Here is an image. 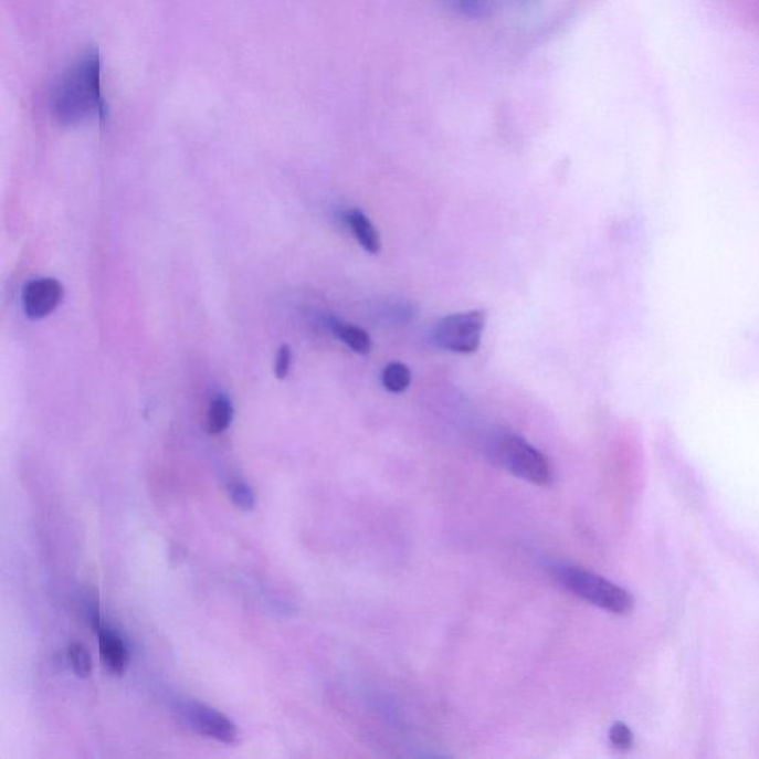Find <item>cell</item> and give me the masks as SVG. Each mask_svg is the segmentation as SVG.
I'll list each match as a JSON object with an SVG mask.
<instances>
[{
	"label": "cell",
	"instance_id": "1",
	"mask_svg": "<svg viewBox=\"0 0 759 759\" xmlns=\"http://www.w3.org/2000/svg\"><path fill=\"white\" fill-rule=\"evenodd\" d=\"M52 118L63 127H75L86 120L106 123L107 103L102 86V56L97 50L77 56L56 77L48 95Z\"/></svg>",
	"mask_w": 759,
	"mask_h": 759
},
{
	"label": "cell",
	"instance_id": "2",
	"mask_svg": "<svg viewBox=\"0 0 759 759\" xmlns=\"http://www.w3.org/2000/svg\"><path fill=\"white\" fill-rule=\"evenodd\" d=\"M555 579L562 584L572 595L589 604L609 611V613L628 615L635 609V600L623 588L614 584L613 581L595 574V572L584 570V568L558 563L552 567Z\"/></svg>",
	"mask_w": 759,
	"mask_h": 759
},
{
	"label": "cell",
	"instance_id": "3",
	"mask_svg": "<svg viewBox=\"0 0 759 759\" xmlns=\"http://www.w3.org/2000/svg\"><path fill=\"white\" fill-rule=\"evenodd\" d=\"M494 460L512 475L539 487L552 484L554 467L541 451L514 433H500L492 445Z\"/></svg>",
	"mask_w": 759,
	"mask_h": 759
},
{
	"label": "cell",
	"instance_id": "4",
	"mask_svg": "<svg viewBox=\"0 0 759 759\" xmlns=\"http://www.w3.org/2000/svg\"><path fill=\"white\" fill-rule=\"evenodd\" d=\"M487 324V312L470 310L446 316L433 329V340L441 349L455 354H474Z\"/></svg>",
	"mask_w": 759,
	"mask_h": 759
},
{
	"label": "cell",
	"instance_id": "5",
	"mask_svg": "<svg viewBox=\"0 0 759 759\" xmlns=\"http://www.w3.org/2000/svg\"><path fill=\"white\" fill-rule=\"evenodd\" d=\"M179 714L186 726L199 736L224 745H236L240 740V730L235 723L210 706L190 700L179 706Z\"/></svg>",
	"mask_w": 759,
	"mask_h": 759
},
{
	"label": "cell",
	"instance_id": "6",
	"mask_svg": "<svg viewBox=\"0 0 759 759\" xmlns=\"http://www.w3.org/2000/svg\"><path fill=\"white\" fill-rule=\"evenodd\" d=\"M63 285L52 277L29 282L23 293V307L30 319L51 315L63 301Z\"/></svg>",
	"mask_w": 759,
	"mask_h": 759
},
{
	"label": "cell",
	"instance_id": "7",
	"mask_svg": "<svg viewBox=\"0 0 759 759\" xmlns=\"http://www.w3.org/2000/svg\"><path fill=\"white\" fill-rule=\"evenodd\" d=\"M94 628L98 635L99 658H102L103 665L112 674L123 675L129 661L127 644H125L123 636L113 629L103 626L99 620L95 618Z\"/></svg>",
	"mask_w": 759,
	"mask_h": 759
},
{
	"label": "cell",
	"instance_id": "8",
	"mask_svg": "<svg viewBox=\"0 0 759 759\" xmlns=\"http://www.w3.org/2000/svg\"><path fill=\"white\" fill-rule=\"evenodd\" d=\"M346 223L349 224L359 245H361L367 253H380L381 242L379 233H377L375 224L371 223L370 219H368L363 212L358 210L347 212Z\"/></svg>",
	"mask_w": 759,
	"mask_h": 759
},
{
	"label": "cell",
	"instance_id": "9",
	"mask_svg": "<svg viewBox=\"0 0 759 759\" xmlns=\"http://www.w3.org/2000/svg\"><path fill=\"white\" fill-rule=\"evenodd\" d=\"M233 420L232 402L225 397H217L211 402L210 410L207 415V429L211 435H220L228 431L230 423Z\"/></svg>",
	"mask_w": 759,
	"mask_h": 759
},
{
	"label": "cell",
	"instance_id": "10",
	"mask_svg": "<svg viewBox=\"0 0 759 759\" xmlns=\"http://www.w3.org/2000/svg\"><path fill=\"white\" fill-rule=\"evenodd\" d=\"M333 331L336 334L338 340L345 342L347 347L359 355L370 354L371 340L370 336L363 329L355 327V325L334 323Z\"/></svg>",
	"mask_w": 759,
	"mask_h": 759
},
{
	"label": "cell",
	"instance_id": "11",
	"mask_svg": "<svg viewBox=\"0 0 759 759\" xmlns=\"http://www.w3.org/2000/svg\"><path fill=\"white\" fill-rule=\"evenodd\" d=\"M225 488H228L230 500H232L233 505H235L238 509L244 512L254 509L255 494L253 488H251V485L245 483L244 479L233 476V478H230L228 484H225Z\"/></svg>",
	"mask_w": 759,
	"mask_h": 759
},
{
	"label": "cell",
	"instance_id": "12",
	"mask_svg": "<svg viewBox=\"0 0 759 759\" xmlns=\"http://www.w3.org/2000/svg\"><path fill=\"white\" fill-rule=\"evenodd\" d=\"M381 380H383V386L389 392H405L411 384V371L408 370L403 363H389V366L384 368Z\"/></svg>",
	"mask_w": 759,
	"mask_h": 759
},
{
	"label": "cell",
	"instance_id": "13",
	"mask_svg": "<svg viewBox=\"0 0 759 759\" xmlns=\"http://www.w3.org/2000/svg\"><path fill=\"white\" fill-rule=\"evenodd\" d=\"M67 657L77 678H89L91 672H93V658H91L85 645L80 644V642H72L68 645Z\"/></svg>",
	"mask_w": 759,
	"mask_h": 759
},
{
	"label": "cell",
	"instance_id": "14",
	"mask_svg": "<svg viewBox=\"0 0 759 759\" xmlns=\"http://www.w3.org/2000/svg\"><path fill=\"white\" fill-rule=\"evenodd\" d=\"M454 10L470 20H485L493 14V0H451Z\"/></svg>",
	"mask_w": 759,
	"mask_h": 759
},
{
	"label": "cell",
	"instance_id": "15",
	"mask_svg": "<svg viewBox=\"0 0 759 759\" xmlns=\"http://www.w3.org/2000/svg\"><path fill=\"white\" fill-rule=\"evenodd\" d=\"M610 741L615 749L629 750L632 748L635 737H633V732L626 724L615 723L610 730Z\"/></svg>",
	"mask_w": 759,
	"mask_h": 759
},
{
	"label": "cell",
	"instance_id": "16",
	"mask_svg": "<svg viewBox=\"0 0 759 759\" xmlns=\"http://www.w3.org/2000/svg\"><path fill=\"white\" fill-rule=\"evenodd\" d=\"M291 358H293V355H291L289 347L288 346H282L280 349V354H277L276 366H275V375H276L277 379L282 380V379H285L286 376H288L289 367H291Z\"/></svg>",
	"mask_w": 759,
	"mask_h": 759
},
{
	"label": "cell",
	"instance_id": "17",
	"mask_svg": "<svg viewBox=\"0 0 759 759\" xmlns=\"http://www.w3.org/2000/svg\"><path fill=\"white\" fill-rule=\"evenodd\" d=\"M520 6H530V3L535 2V0H518Z\"/></svg>",
	"mask_w": 759,
	"mask_h": 759
}]
</instances>
